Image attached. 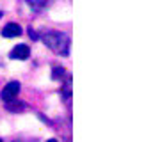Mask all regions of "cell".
Here are the masks:
<instances>
[{
  "mask_svg": "<svg viewBox=\"0 0 153 142\" xmlns=\"http://www.w3.org/2000/svg\"><path fill=\"white\" fill-rule=\"evenodd\" d=\"M43 43L55 53H61L64 57L70 55V37L64 34V32H59V30H48L46 34H43Z\"/></svg>",
  "mask_w": 153,
  "mask_h": 142,
  "instance_id": "1",
  "label": "cell"
},
{
  "mask_svg": "<svg viewBox=\"0 0 153 142\" xmlns=\"http://www.w3.org/2000/svg\"><path fill=\"white\" fill-rule=\"evenodd\" d=\"M20 89H22L20 82L13 80V82H9L7 85H4V89H2V92H0V98H2L5 103H7V101H11V100H16V96H18Z\"/></svg>",
  "mask_w": 153,
  "mask_h": 142,
  "instance_id": "2",
  "label": "cell"
},
{
  "mask_svg": "<svg viewBox=\"0 0 153 142\" xmlns=\"http://www.w3.org/2000/svg\"><path fill=\"white\" fill-rule=\"evenodd\" d=\"M9 57H11L13 61H27V59L30 57V48H29L27 44H16V46L11 50Z\"/></svg>",
  "mask_w": 153,
  "mask_h": 142,
  "instance_id": "3",
  "label": "cell"
},
{
  "mask_svg": "<svg viewBox=\"0 0 153 142\" xmlns=\"http://www.w3.org/2000/svg\"><path fill=\"white\" fill-rule=\"evenodd\" d=\"M22 27L18 25V23H7L4 29H2V36L4 37H18V36H22Z\"/></svg>",
  "mask_w": 153,
  "mask_h": 142,
  "instance_id": "4",
  "label": "cell"
},
{
  "mask_svg": "<svg viewBox=\"0 0 153 142\" xmlns=\"http://www.w3.org/2000/svg\"><path fill=\"white\" fill-rule=\"evenodd\" d=\"M5 108L9 110V112H22L23 108H25V103L22 101V100H11V101H7L5 103Z\"/></svg>",
  "mask_w": 153,
  "mask_h": 142,
  "instance_id": "5",
  "label": "cell"
},
{
  "mask_svg": "<svg viewBox=\"0 0 153 142\" xmlns=\"http://www.w3.org/2000/svg\"><path fill=\"white\" fill-rule=\"evenodd\" d=\"M62 96H64L66 101H70V96H71V78L70 76H68V80H66V84L62 87Z\"/></svg>",
  "mask_w": 153,
  "mask_h": 142,
  "instance_id": "6",
  "label": "cell"
},
{
  "mask_svg": "<svg viewBox=\"0 0 153 142\" xmlns=\"http://www.w3.org/2000/svg\"><path fill=\"white\" fill-rule=\"evenodd\" d=\"M64 71H66V70H64L62 66H55V68H53V73H52V78H53V80H59V78H62V76L66 75Z\"/></svg>",
  "mask_w": 153,
  "mask_h": 142,
  "instance_id": "7",
  "label": "cell"
},
{
  "mask_svg": "<svg viewBox=\"0 0 153 142\" xmlns=\"http://www.w3.org/2000/svg\"><path fill=\"white\" fill-rule=\"evenodd\" d=\"M29 36H30V39H34V41H36V39H39L38 32H36V30H34V29H32V27H30V29H29Z\"/></svg>",
  "mask_w": 153,
  "mask_h": 142,
  "instance_id": "8",
  "label": "cell"
},
{
  "mask_svg": "<svg viewBox=\"0 0 153 142\" xmlns=\"http://www.w3.org/2000/svg\"><path fill=\"white\" fill-rule=\"evenodd\" d=\"M46 142H59V141H57V139H48Z\"/></svg>",
  "mask_w": 153,
  "mask_h": 142,
  "instance_id": "9",
  "label": "cell"
},
{
  "mask_svg": "<svg viewBox=\"0 0 153 142\" xmlns=\"http://www.w3.org/2000/svg\"><path fill=\"white\" fill-rule=\"evenodd\" d=\"M0 18H2V11H0Z\"/></svg>",
  "mask_w": 153,
  "mask_h": 142,
  "instance_id": "10",
  "label": "cell"
},
{
  "mask_svg": "<svg viewBox=\"0 0 153 142\" xmlns=\"http://www.w3.org/2000/svg\"><path fill=\"white\" fill-rule=\"evenodd\" d=\"M0 142H2V139H0Z\"/></svg>",
  "mask_w": 153,
  "mask_h": 142,
  "instance_id": "11",
  "label": "cell"
}]
</instances>
